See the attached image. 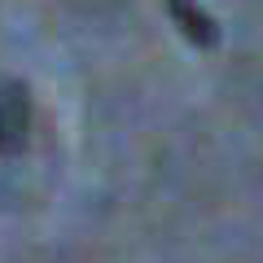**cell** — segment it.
<instances>
[{
	"label": "cell",
	"mask_w": 263,
	"mask_h": 263,
	"mask_svg": "<svg viewBox=\"0 0 263 263\" xmlns=\"http://www.w3.org/2000/svg\"><path fill=\"white\" fill-rule=\"evenodd\" d=\"M167 13H171V22L180 27V35H184L189 44H197V48H215L219 44L215 18H211L197 0H167Z\"/></svg>",
	"instance_id": "6da1fadb"
},
{
	"label": "cell",
	"mask_w": 263,
	"mask_h": 263,
	"mask_svg": "<svg viewBox=\"0 0 263 263\" xmlns=\"http://www.w3.org/2000/svg\"><path fill=\"white\" fill-rule=\"evenodd\" d=\"M22 141H27V97L18 84H9L0 92V154L18 149Z\"/></svg>",
	"instance_id": "7a4b0ae2"
}]
</instances>
